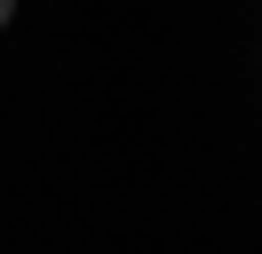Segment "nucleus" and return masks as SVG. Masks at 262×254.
Returning a JSON list of instances; mask_svg holds the SVG:
<instances>
[{"instance_id": "obj_1", "label": "nucleus", "mask_w": 262, "mask_h": 254, "mask_svg": "<svg viewBox=\"0 0 262 254\" xmlns=\"http://www.w3.org/2000/svg\"><path fill=\"white\" fill-rule=\"evenodd\" d=\"M8 16H16V0H0V24H8Z\"/></svg>"}]
</instances>
